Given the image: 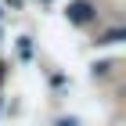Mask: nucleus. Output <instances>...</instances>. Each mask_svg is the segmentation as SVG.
<instances>
[{"instance_id": "f257e3e1", "label": "nucleus", "mask_w": 126, "mask_h": 126, "mask_svg": "<svg viewBox=\"0 0 126 126\" xmlns=\"http://www.w3.org/2000/svg\"><path fill=\"white\" fill-rule=\"evenodd\" d=\"M68 22H76V25H87L90 18H94V4L90 0H76V4H68Z\"/></svg>"}, {"instance_id": "f03ea898", "label": "nucleus", "mask_w": 126, "mask_h": 126, "mask_svg": "<svg viewBox=\"0 0 126 126\" xmlns=\"http://www.w3.org/2000/svg\"><path fill=\"white\" fill-rule=\"evenodd\" d=\"M123 36H126L123 29H112V32H105V36L97 40V43H119V40H123Z\"/></svg>"}, {"instance_id": "7ed1b4c3", "label": "nucleus", "mask_w": 126, "mask_h": 126, "mask_svg": "<svg viewBox=\"0 0 126 126\" xmlns=\"http://www.w3.org/2000/svg\"><path fill=\"white\" fill-rule=\"evenodd\" d=\"M58 126H76V119H61V123Z\"/></svg>"}]
</instances>
